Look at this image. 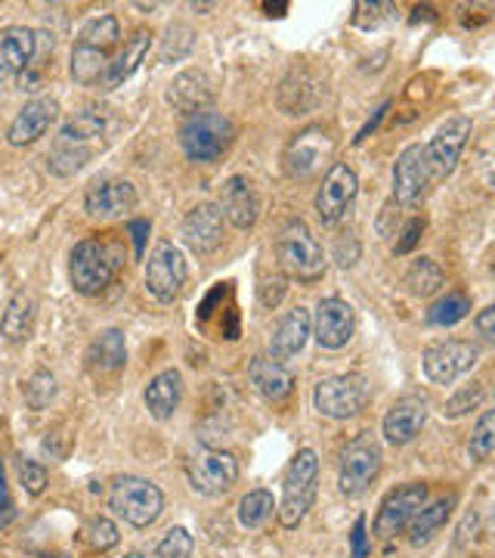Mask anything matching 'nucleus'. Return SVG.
Masks as SVG:
<instances>
[{
    "instance_id": "nucleus-14",
    "label": "nucleus",
    "mask_w": 495,
    "mask_h": 558,
    "mask_svg": "<svg viewBox=\"0 0 495 558\" xmlns=\"http://www.w3.org/2000/svg\"><path fill=\"white\" fill-rule=\"evenodd\" d=\"M335 143L332 137L322 131V128H307L295 134V140L285 146V156H282V165H285V174L288 178H310L322 168V161L332 156Z\"/></svg>"
},
{
    "instance_id": "nucleus-9",
    "label": "nucleus",
    "mask_w": 495,
    "mask_h": 558,
    "mask_svg": "<svg viewBox=\"0 0 495 558\" xmlns=\"http://www.w3.org/2000/svg\"><path fill=\"white\" fill-rule=\"evenodd\" d=\"M477 360H480V348L471 344V341H440V344H431L428 351H424V357H421V366H424V376L428 381H434V385H453L458 376H465V373H471L477 366Z\"/></svg>"
},
{
    "instance_id": "nucleus-35",
    "label": "nucleus",
    "mask_w": 495,
    "mask_h": 558,
    "mask_svg": "<svg viewBox=\"0 0 495 558\" xmlns=\"http://www.w3.org/2000/svg\"><path fill=\"white\" fill-rule=\"evenodd\" d=\"M121 38V25L115 16H97V20H90L84 28H81L78 35V44H84V47H94V50H112L115 44H119Z\"/></svg>"
},
{
    "instance_id": "nucleus-42",
    "label": "nucleus",
    "mask_w": 495,
    "mask_h": 558,
    "mask_svg": "<svg viewBox=\"0 0 495 558\" xmlns=\"http://www.w3.org/2000/svg\"><path fill=\"white\" fill-rule=\"evenodd\" d=\"M480 400H483V385L480 381H471V385H465L458 395L446 400V407H443V416L446 418H461L465 413H471L480 407Z\"/></svg>"
},
{
    "instance_id": "nucleus-22",
    "label": "nucleus",
    "mask_w": 495,
    "mask_h": 558,
    "mask_svg": "<svg viewBox=\"0 0 495 558\" xmlns=\"http://www.w3.org/2000/svg\"><path fill=\"white\" fill-rule=\"evenodd\" d=\"M424 422H428V400L409 395V398L396 400L394 407L387 410V416H384V438L391 440L394 447L412 444L421 435Z\"/></svg>"
},
{
    "instance_id": "nucleus-33",
    "label": "nucleus",
    "mask_w": 495,
    "mask_h": 558,
    "mask_svg": "<svg viewBox=\"0 0 495 558\" xmlns=\"http://www.w3.org/2000/svg\"><path fill=\"white\" fill-rule=\"evenodd\" d=\"M109 53L106 50H94V47H84V44H75V50H72V78L78 81L81 87H90V84H97L106 75V69H109Z\"/></svg>"
},
{
    "instance_id": "nucleus-25",
    "label": "nucleus",
    "mask_w": 495,
    "mask_h": 558,
    "mask_svg": "<svg viewBox=\"0 0 495 558\" xmlns=\"http://www.w3.org/2000/svg\"><path fill=\"white\" fill-rule=\"evenodd\" d=\"M149 47H152V35H149L146 28H139V32H134L131 38L124 40V50H121L115 60L109 62L106 75H102V81H99V84H102V90H115V87H121L124 81L131 78L139 65H143V60H146Z\"/></svg>"
},
{
    "instance_id": "nucleus-41",
    "label": "nucleus",
    "mask_w": 495,
    "mask_h": 558,
    "mask_svg": "<svg viewBox=\"0 0 495 558\" xmlns=\"http://www.w3.org/2000/svg\"><path fill=\"white\" fill-rule=\"evenodd\" d=\"M84 539H87V546L90 549H97V553H106V549H112L115 543H119V527L112 524L109 519H90L84 524Z\"/></svg>"
},
{
    "instance_id": "nucleus-32",
    "label": "nucleus",
    "mask_w": 495,
    "mask_h": 558,
    "mask_svg": "<svg viewBox=\"0 0 495 558\" xmlns=\"http://www.w3.org/2000/svg\"><path fill=\"white\" fill-rule=\"evenodd\" d=\"M453 509H456V497L434 499L431 506L424 502V506H421V512H418L416 519H412V524H409V543H412V546L428 543V539L434 537L436 531L449 521Z\"/></svg>"
},
{
    "instance_id": "nucleus-40",
    "label": "nucleus",
    "mask_w": 495,
    "mask_h": 558,
    "mask_svg": "<svg viewBox=\"0 0 495 558\" xmlns=\"http://www.w3.org/2000/svg\"><path fill=\"white\" fill-rule=\"evenodd\" d=\"M57 395V379H53V373H47V369H35L28 381H25V403L32 407V410H44V407H50V400Z\"/></svg>"
},
{
    "instance_id": "nucleus-30",
    "label": "nucleus",
    "mask_w": 495,
    "mask_h": 558,
    "mask_svg": "<svg viewBox=\"0 0 495 558\" xmlns=\"http://www.w3.org/2000/svg\"><path fill=\"white\" fill-rule=\"evenodd\" d=\"M35 311H38L35 295H32V292H16V295L10 299V304H7L3 317H0V332H3V339L13 341V344L32 339Z\"/></svg>"
},
{
    "instance_id": "nucleus-17",
    "label": "nucleus",
    "mask_w": 495,
    "mask_h": 558,
    "mask_svg": "<svg viewBox=\"0 0 495 558\" xmlns=\"http://www.w3.org/2000/svg\"><path fill=\"white\" fill-rule=\"evenodd\" d=\"M183 242L196 255H214L220 242H223V211H220V205H214V202L196 205L183 220Z\"/></svg>"
},
{
    "instance_id": "nucleus-24",
    "label": "nucleus",
    "mask_w": 495,
    "mask_h": 558,
    "mask_svg": "<svg viewBox=\"0 0 495 558\" xmlns=\"http://www.w3.org/2000/svg\"><path fill=\"white\" fill-rule=\"evenodd\" d=\"M319 100H322V84L307 69L292 72L279 87V109L285 116H307L317 109Z\"/></svg>"
},
{
    "instance_id": "nucleus-28",
    "label": "nucleus",
    "mask_w": 495,
    "mask_h": 558,
    "mask_svg": "<svg viewBox=\"0 0 495 558\" xmlns=\"http://www.w3.org/2000/svg\"><path fill=\"white\" fill-rule=\"evenodd\" d=\"M180 398H183V379H180L177 369H164V373H159L156 379L149 381V388H146V395H143L146 410L156 418H161V422L177 413Z\"/></svg>"
},
{
    "instance_id": "nucleus-15",
    "label": "nucleus",
    "mask_w": 495,
    "mask_h": 558,
    "mask_svg": "<svg viewBox=\"0 0 495 558\" xmlns=\"http://www.w3.org/2000/svg\"><path fill=\"white\" fill-rule=\"evenodd\" d=\"M428 178H431V168H428V156H424V146L412 143L406 146L394 165V202L396 205H416L424 190H428Z\"/></svg>"
},
{
    "instance_id": "nucleus-52",
    "label": "nucleus",
    "mask_w": 495,
    "mask_h": 558,
    "mask_svg": "<svg viewBox=\"0 0 495 558\" xmlns=\"http://www.w3.org/2000/svg\"><path fill=\"white\" fill-rule=\"evenodd\" d=\"M335 258H337V264H341V267H354V264H357V258H359V245H357V240L350 242V252H347V240L337 242Z\"/></svg>"
},
{
    "instance_id": "nucleus-13",
    "label": "nucleus",
    "mask_w": 495,
    "mask_h": 558,
    "mask_svg": "<svg viewBox=\"0 0 495 558\" xmlns=\"http://www.w3.org/2000/svg\"><path fill=\"white\" fill-rule=\"evenodd\" d=\"M359 193V178L357 171L344 161H335L329 168V174L322 180L317 193V215L322 223H337V220L347 215V208L354 205Z\"/></svg>"
},
{
    "instance_id": "nucleus-26",
    "label": "nucleus",
    "mask_w": 495,
    "mask_h": 558,
    "mask_svg": "<svg viewBox=\"0 0 495 558\" xmlns=\"http://www.w3.org/2000/svg\"><path fill=\"white\" fill-rule=\"evenodd\" d=\"M38 50V32L25 28V25H7L0 32V62L7 65L10 75H22Z\"/></svg>"
},
{
    "instance_id": "nucleus-8",
    "label": "nucleus",
    "mask_w": 495,
    "mask_h": 558,
    "mask_svg": "<svg viewBox=\"0 0 495 558\" xmlns=\"http://www.w3.org/2000/svg\"><path fill=\"white\" fill-rule=\"evenodd\" d=\"M186 277H189V267H186L183 252L171 242H161L146 264V292L159 304H171L183 292Z\"/></svg>"
},
{
    "instance_id": "nucleus-21",
    "label": "nucleus",
    "mask_w": 495,
    "mask_h": 558,
    "mask_svg": "<svg viewBox=\"0 0 495 558\" xmlns=\"http://www.w3.org/2000/svg\"><path fill=\"white\" fill-rule=\"evenodd\" d=\"M313 332V319H310V311L307 307H295L288 311L285 317L279 319L273 336H270V360L276 363H285V360L297 357L304 351V344Z\"/></svg>"
},
{
    "instance_id": "nucleus-12",
    "label": "nucleus",
    "mask_w": 495,
    "mask_h": 558,
    "mask_svg": "<svg viewBox=\"0 0 495 558\" xmlns=\"http://www.w3.org/2000/svg\"><path fill=\"white\" fill-rule=\"evenodd\" d=\"M468 137H471V119L468 116H453V119H446L436 128L431 143L424 146L428 168H431V174L436 180L449 178L456 171L458 159H461V149L468 146Z\"/></svg>"
},
{
    "instance_id": "nucleus-38",
    "label": "nucleus",
    "mask_w": 495,
    "mask_h": 558,
    "mask_svg": "<svg viewBox=\"0 0 495 558\" xmlns=\"http://www.w3.org/2000/svg\"><path fill=\"white\" fill-rule=\"evenodd\" d=\"M471 314V299L465 292H449L446 299H440L428 311V323L431 326H456L458 319H465Z\"/></svg>"
},
{
    "instance_id": "nucleus-10",
    "label": "nucleus",
    "mask_w": 495,
    "mask_h": 558,
    "mask_svg": "<svg viewBox=\"0 0 495 558\" xmlns=\"http://www.w3.org/2000/svg\"><path fill=\"white\" fill-rule=\"evenodd\" d=\"M238 478V459L230 450H198L189 459V484L201 497H220L226 494Z\"/></svg>"
},
{
    "instance_id": "nucleus-39",
    "label": "nucleus",
    "mask_w": 495,
    "mask_h": 558,
    "mask_svg": "<svg viewBox=\"0 0 495 558\" xmlns=\"http://www.w3.org/2000/svg\"><path fill=\"white\" fill-rule=\"evenodd\" d=\"M468 453H471L474 462H486V459L495 457V410H486L483 416L477 418Z\"/></svg>"
},
{
    "instance_id": "nucleus-54",
    "label": "nucleus",
    "mask_w": 495,
    "mask_h": 558,
    "mask_svg": "<svg viewBox=\"0 0 495 558\" xmlns=\"http://www.w3.org/2000/svg\"><path fill=\"white\" fill-rule=\"evenodd\" d=\"M263 10H267L270 16H285V10H288V3H263Z\"/></svg>"
},
{
    "instance_id": "nucleus-5",
    "label": "nucleus",
    "mask_w": 495,
    "mask_h": 558,
    "mask_svg": "<svg viewBox=\"0 0 495 558\" xmlns=\"http://www.w3.org/2000/svg\"><path fill=\"white\" fill-rule=\"evenodd\" d=\"M109 509L134 527H149L156 524L164 509V497L152 481L124 475L112 484L109 490Z\"/></svg>"
},
{
    "instance_id": "nucleus-47",
    "label": "nucleus",
    "mask_w": 495,
    "mask_h": 558,
    "mask_svg": "<svg viewBox=\"0 0 495 558\" xmlns=\"http://www.w3.org/2000/svg\"><path fill=\"white\" fill-rule=\"evenodd\" d=\"M421 233H424V220L421 218L409 220V223L403 227V233H399V240H396L394 245L396 255H409V252L418 245V240H421Z\"/></svg>"
},
{
    "instance_id": "nucleus-43",
    "label": "nucleus",
    "mask_w": 495,
    "mask_h": 558,
    "mask_svg": "<svg viewBox=\"0 0 495 558\" xmlns=\"http://www.w3.org/2000/svg\"><path fill=\"white\" fill-rule=\"evenodd\" d=\"M196 549V539L186 527H171L159 543V558H189Z\"/></svg>"
},
{
    "instance_id": "nucleus-57",
    "label": "nucleus",
    "mask_w": 495,
    "mask_h": 558,
    "mask_svg": "<svg viewBox=\"0 0 495 558\" xmlns=\"http://www.w3.org/2000/svg\"><path fill=\"white\" fill-rule=\"evenodd\" d=\"M124 558H146V556H139V553H131V556H124Z\"/></svg>"
},
{
    "instance_id": "nucleus-3",
    "label": "nucleus",
    "mask_w": 495,
    "mask_h": 558,
    "mask_svg": "<svg viewBox=\"0 0 495 558\" xmlns=\"http://www.w3.org/2000/svg\"><path fill=\"white\" fill-rule=\"evenodd\" d=\"M119 252L102 240H84L72 248L69 277L81 295H99L119 274Z\"/></svg>"
},
{
    "instance_id": "nucleus-53",
    "label": "nucleus",
    "mask_w": 495,
    "mask_h": 558,
    "mask_svg": "<svg viewBox=\"0 0 495 558\" xmlns=\"http://www.w3.org/2000/svg\"><path fill=\"white\" fill-rule=\"evenodd\" d=\"M387 109H391V102H384V106H381V109H378V112H375V119L369 121V124H366V128H362V131H359L357 140H354V143H362V140L369 137V134H372V131H375V128H378V121H381V119H384V116H387Z\"/></svg>"
},
{
    "instance_id": "nucleus-1",
    "label": "nucleus",
    "mask_w": 495,
    "mask_h": 558,
    "mask_svg": "<svg viewBox=\"0 0 495 558\" xmlns=\"http://www.w3.org/2000/svg\"><path fill=\"white\" fill-rule=\"evenodd\" d=\"M319 490V459L317 453L297 450V457L288 462L285 469V481H282V502H279V521L282 527H297L307 519V512L313 509V499Z\"/></svg>"
},
{
    "instance_id": "nucleus-49",
    "label": "nucleus",
    "mask_w": 495,
    "mask_h": 558,
    "mask_svg": "<svg viewBox=\"0 0 495 558\" xmlns=\"http://www.w3.org/2000/svg\"><path fill=\"white\" fill-rule=\"evenodd\" d=\"M350 546H354V558H369V537H366V519H357L354 531H350Z\"/></svg>"
},
{
    "instance_id": "nucleus-44",
    "label": "nucleus",
    "mask_w": 495,
    "mask_h": 558,
    "mask_svg": "<svg viewBox=\"0 0 495 558\" xmlns=\"http://www.w3.org/2000/svg\"><path fill=\"white\" fill-rule=\"evenodd\" d=\"M20 481L25 487V494L32 497H40L44 487H47V469L40 462H32V459H22L20 462Z\"/></svg>"
},
{
    "instance_id": "nucleus-34",
    "label": "nucleus",
    "mask_w": 495,
    "mask_h": 558,
    "mask_svg": "<svg viewBox=\"0 0 495 558\" xmlns=\"http://www.w3.org/2000/svg\"><path fill=\"white\" fill-rule=\"evenodd\" d=\"M443 282H446V274L440 270V264L434 258H416L406 270V286L418 299H428V295L440 292Z\"/></svg>"
},
{
    "instance_id": "nucleus-31",
    "label": "nucleus",
    "mask_w": 495,
    "mask_h": 558,
    "mask_svg": "<svg viewBox=\"0 0 495 558\" xmlns=\"http://www.w3.org/2000/svg\"><path fill=\"white\" fill-rule=\"evenodd\" d=\"M106 134V109L99 106H87L75 112L72 119L60 128V137L65 143H78V146H94L99 137Z\"/></svg>"
},
{
    "instance_id": "nucleus-55",
    "label": "nucleus",
    "mask_w": 495,
    "mask_h": 558,
    "mask_svg": "<svg viewBox=\"0 0 495 558\" xmlns=\"http://www.w3.org/2000/svg\"><path fill=\"white\" fill-rule=\"evenodd\" d=\"M7 78H13V75H10V72H7V65L0 62V87H3V81Z\"/></svg>"
},
{
    "instance_id": "nucleus-46",
    "label": "nucleus",
    "mask_w": 495,
    "mask_h": 558,
    "mask_svg": "<svg viewBox=\"0 0 495 558\" xmlns=\"http://www.w3.org/2000/svg\"><path fill=\"white\" fill-rule=\"evenodd\" d=\"M16 519V502L10 497V484H7V469H3V459H0V531L10 527Z\"/></svg>"
},
{
    "instance_id": "nucleus-37",
    "label": "nucleus",
    "mask_w": 495,
    "mask_h": 558,
    "mask_svg": "<svg viewBox=\"0 0 495 558\" xmlns=\"http://www.w3.org/2000/svg\"><path fill=\"white\" fill-rule=\"evenodd\" d=\"M193 44H196V32L186 22H171L161 38V62H180L183 57H189Z\"/></svg>"
},
{
    "instance_id": "nucleus-6",
    "label": "nucleus",
    "mask_w": 495,
    "mask_h": 558,
    "mask_svg": "<svg viewBox=\"0 0 495 558\" xmlns=\"http://www.w3.org/2000/svg\"><path fill=\"white\" fill-rule=\"evenodd\" d=\"M381 444L372 432H359L341 453V472H337V487L344 497H362L369 490V484L381 472Z\"/></svg>"
},
{
    "instance_id": "nucleus-48",
    "label": "nucleus",
    "mask_w": 495,
    "mask_h": 558,
    "mask_svg": "<svg viewBox=\"0 0 495 558\" xmlns=\"http://www.w3.org/2000/svg\"><path fill=\"white\" fill-rule=\"evenodd\" d=\"M282 295H285V279H263V286H260V304H263V307H276L279 301H282Z\"/></svg>"
},
{
    "instance_id": "nucleus-45",
    "label": "nucleus",
    "mask_w": 495,
    "mask_h": 558,
    "mask_svg": "<svg viewBox=\"0 0 495 558\" xmlns=\"http://www.w3.org/2000/svg\"><path fill=\"white\" fill-rule=\"evenodd\" d=\"M354 10H357L354 22L362 25V28H372V25H378V22L387 20L394 13V3H366V0H359Z\"/></svg>"
},
{
    "instance_id": "nucleus-16",
    "label": "nucleus",
    "mask_w": 495,
    "mask_h": 558,
    "mask_svg": "<svg viewBox=\"0 0 495 558\" xmlns=\"http://www.w3.org/2000/svg\"><path fill=\"white\" fill-rule=\"evenodd\" d=\"M357 332V311L344 299L319 301L317 319H313V336L322 348L337 351Z\"/></svg>"
},
{
    "instance_id": "nucleus-27",
    "label": "nucleus",
    "mask_w": 495,
    "mask_h": 558,
    "mask_svg": "<svg viewBox=\"0 0 495 558\" xmlns=\"http://www.w3.org/2000/svg\"><path fill=\"white\" fill-rule=\"evenodd\" d=\"M248 379H251V385L258 388L263 398L273 400V403L285 400L292 391H295V376H292L282 363H276V360H270V357L251 360V366H248Z\"/></svg>"
},
{
    "instance_id": "nucleus-2",
    "label": "nucleus",
    "mask_w": 495,
    "mask_h": 558,
    "mask_svg": "<svg viewBox=\"0 0 495 558\" xmlns=\"http://www.w3.org/2000/svg\"><path fill=\"white\" fill-rule=\"evenodd\" d=\"M276 258L282 264V270L288 277L300 279V282H317L325 274V255L317 236L310 233V227L300 218L288 220L279 230L276 240Z\"/></svg>"
},
{
    "instance_id": "nucleus-51",
    "label": "nucleus",
    "mask_w": 495,
    "mask_h": 558,
    "mask_svg": "<svg viewBox=\"0 0 495 558\" xmlns=\"http://www.w3.org/2000/svg\"><path fill=\"white\" fill-rule=\"evenodd\" d=\"M131 236H134V252H137V258H143V252H146V236H149V220H131Z\"/></svg>"
},
{
    "instance_id": "nucleus-18",
    "label": "nucleus",
    "mask_w": 495,
    "mask_h": 558,
    "mask_svg": "<svg viewBox=\"0 0 495 558\" xmlns=\"http://www.w3.org/2000/svg\"><path fill=\"white\" fill-rule=\"evenodd\" d=\"M211 102H214V81L201 69H186L168 84V106H174L183 116L208 112Z\"/></svg>"
},
{
    "instance_id": "nucleus-11",
    "label": "nucleus",
    "mask_w": 495,
    "mask_h": 558,
    "mask_svg": "<svg viewBox=\"0 0 495 558\" xmlns=\"http://www.w3.org/2000/svg\"><path fill=\"white\" fill-rule=\"evenodd\" d=\"M428 502V484H403L391 490L387 497L381 499V509H378L375 519V534L381 539H394L403 527H409L412 519L421 512V506Z\"/></svg>"
},
{
    "instance_id": "nucleus-50",
    "label": "nucleus",
    "mask_w": 495,
    "mask_h": 558,
    "mask_svg": "<svg viewBox=\"0 0 495 558\" xmlns=\"http://www.w3.org/2000/svg\"><path fill=\"white\" fill-rule=\"evenodd\" d=\"M477 332L495 344V304H490L486 311H480V314H477Z\"/></svg>"
},
{
    "instance_id": "nucleus-4",
    "label": "nucleus",
    "mask_w": 495,
    "mask_h": 558,
    "mask_svg": "<svg viewBox=\"0 0 495 558\" xmlns=\"http://www.w3.org/2000/svg\"><path fill=\"white\" fill-rule=\"evenodd\" d=\"M233 137V121L214 109L189 116L180 128V146L193 161H218L230 149Z\"/></svg>"
},
{
    "instance_id": "nucleus-36",
    "label": "nucleus",
    "mask_w": 495,
    "mask_h": 558,
    "mask_svg": "<svg viewBox=\"0 0 495 558\" xmlns=\"http://www.w3.org/2000/svg\"><path fill=\"white\" fill-rule=\"evenodd\" d=\"M273 509H276V502H273L270 490H251L238 502V521H242V527L255 531L260 524H267V519L273 515Z\"/></svg>"
},
{
    "instance_id": "nucleus-29",
    "label": "nucleus",
    "mask_w": 495,
    "mask_h": 558,
    "mask_svg": "<svg viewBox=\"0 0 495 558\" xmlns=\"http://www.w3.org/2000/svg\"><path fill=\"white\" fill-rule=\"evenodd\" d=\"M87 369L90 373H99V376H106V373H119L121 366L127 363V348H124V336H121L119 329H106V332H99L97 339L90 341V348H87Z\"/></svg>"
},
{
    "instance_id": "nucleus-23",
    "label": "nucleus",
    "mask_w": 495,
    "mask_h": 558,
    "mask_svg": "<svg viewBox=\"0 0 495 558\" xmlns=\"http://www.w3.org/2000/svg\"><path fill=\"white\" fill-rule=\"evenodd\" d=\"M220 211L226 215V220L238 227V230H248L255 227L260 218V199L255 193V186L248 183V178H230L223 183V193H220Z\"/></svg>"
},
{
    "instance_id": "nucleus-20",
    "label": "nucleus",
    "mask_w": 495,
    "mask_h": 558,
    "mask_svg": "<svg viewBox=\"0 0 495 558\" xmlns=\"http://www.w3.org/2000/svg\"><path fill=\"white\" fill-rule=\"evenodd\" d=\"M137 205V190H134V183H127V180H97L90 190H87V196H84V208H87V215H94V218H121L124 211H131Z\"/></svg>"
},
{
    "instance_id": "nucleus-19",
    "label": "nucleus",
    "mask_w": 495,
    "mask_h": 558,
    "mask_svg": "<svg viewBox=\"0 0 495 558\" xmlns=\"http://www.w3.org/2000/svg\"><path fill=\"white\" fill-rule=\"evenodd\" d=\"M60 116V102L50 97H38V100L25 102L20 109V116L13 119V124L7 128V140L10 146H32L35 140H40L50 124Z\"/></svg>"
},
{
    "instance_id": "nucleus-56",
    "label": "nucleus",
    "mask_w": 495,
    "mask_h": 558,
    "mask_svg": "<svg viewBox=\"0 0 495 558\" xmlns=\"http://www.w3.org/2000/svg\"><path fill=\"white\" fill-rule=\"evenodd\" d=\"M32 558H69V556H65V553H53V556L47 553V556H32Z\"/></svg>"
},
{
    "instance_id": "nucleus-7",
    "label": "nucleus",
    "mask_w": 495,
    "mask_h": 558,
    "mask_svg": "<svg viewBox=\"0 0 495 558\" xmlns=\"http://www.w3.org/2000/svg\"><path fill=\"white\" fill-rule=\"evenodd\" d=\"M372 400V388L369 379L359 373H347V376H329L317 385L313 391V403H317L319 416L325 418H354L359 416Z\"/></svg>"
}]
</instances>
